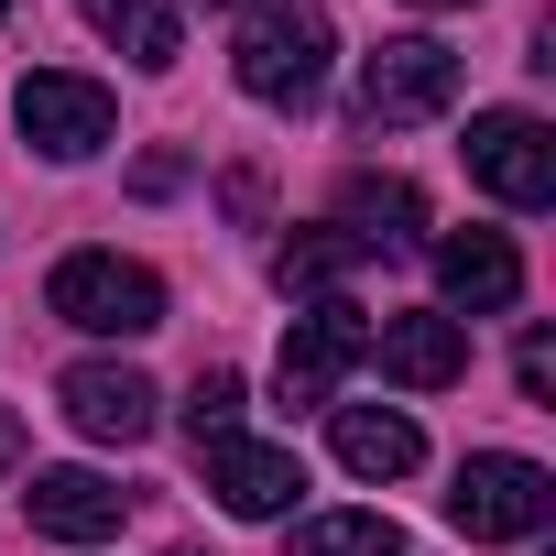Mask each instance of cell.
Here are the masks:
<instances>
[{
	"label": "cell",
	"mask_w": 556,
	"mask_h": 556,
	"mask_svg": "<svg viewBox=\"0 0 556 556\" xmlns=\"http://www.w3.org/2000/svg\"><path fill=\"white\" fill-rule=\"evenodd\" d=\"M513 371H523V404H556V339H523Z\"/></svg>",
	"instance_id": "cell-19"
},
{
	"label": "cell",
	"mask_w": 556,
	"mask_h": 556,
	"mask_svg": "<svg viewBox=\"0 0 556 556\" xmlns=\"http://www.w3.org/2000/svg\"><path fill=\"white\" fill-rule=\"evenodd\" d=\"M131 186H142V197H175V186H186V164H175V153H142V175H131Z\"/></svg>",
	"instance_id": "cell-20"
},
{
	"label": "cell",
	"mask_w": 556,
	"mask_h": 556,
	"mask_svg": "<svg viewBox=\"0 0 556 556\" xmlns=\"http://www.w3.org/2000/svg\"><path fill=\"white\" fill-rule=\"evenodd\" d=\"M295 556H404V534L382 513H317V523H295Z\"/></svg>",
	"instance_id": "cell-17"
},
{
	"label": "cell",
	"mask_w": 556,
	"mask_h": 556,
	"mask_svg": "<svg viewBox=\"0 0 556 556\" xmlns=\"http://www.w3.org/2000/svg\"><path fill=\"white\" fill-rule=\"evenodd\" d=\"M437 285H447V306L502 317V306H523V251L502 229H447L437 240Z\"/></svg>",
	"instance_id": "cell-11"
},
{
	"label": "cell",
	"mask_w": 556,
	"mask_h": 556,
	"mask_svg": "<svg viewBox=\"0 0 556 556\" xmlns=\"http://www.w3.org/2000/svg\"><path fill=\"white\" fill-rule=\"evenodd\" d=\"M371 361H382L404 393H447V382L469 371V339H458V317H426V306H415V317H382V328H371Z\"/></svg>",
	"instance_id": "cell-12"
},
{
	"label": "cell",
	"mask_w": 556,
	"mask_h": 556,
	"mask_svg": "<svg viewBox=\"0 0 556 556\" xmlns=\"http://www.w3.org/2000/svg\"><path fill=\"white\" fill-rule=\"evenodd\" d=\"M328 447H339L350 480H415V469H426V437H415V415H393V404H339Z\"/></svg>",
	"instance_id": "cell-13"
},
{
	"label": "cell",
	"mask_w": 556,
	"mask_h": 556,
	"mask_svg": "<svg viewBox=\"0 0 556 556\" xmlns=\"http://www.w3.org/2000/svg\"><path fill=\"white\" fill-rule=\"evenodd\" d=\"M197 458H207V491H218L240 523H273V513H285V502L306 491L295 447H262V437H207Z\"/></svg>",
	"instance_id": "cell-9"
},
{
	"label": "cell",
	"mask_w": 556,
	"mask_h": 556,
	"mask_svg": "<svg viewBox=\"0 0 556 556\" xmlns=\"http://www.w3.org/2000/svg\"><path fill=\"white\" fill-rule=\"evenodd\" d=\"M186 437L207 447V437H240V371H197V393H186Z\"/></svg>",
	"instance_id": "cell-18"
},
{
	"label": "cell",
	"mask_w": 556,
	"mask_h": 556,
	"mask_svg": "<svg viewBox=\"0 0 556 556\" xmlns=\"http://www.w3.org/2000/svg\"><path fill=\"white\" fill-rule=\"evenodd\" d=\"M23 513H34V534H55V545H99V534H121L131 491H121V480H99V469H34Z\"/></svg>",
	"instance_id": "cell-10"
},
{
	"label": "cell",
	"mask_w": 556,
	"mask_h": 556,
	"mask_svg": "<svg viewBox=\"0 0 556 556\" xmlns=\"http://www.w3.org/2000/svg\"><path fill=\"white\" fill-rule=\"evenodd\" d=\"M371 361V328H361V306H306L295 328H285V361H273V382H285V404H328L350 371Z\"/></svg>",
	"instance_id": "cell-6"
},
{
	"label": "cell",
	"mask_w": 556,
	"mask_h": 556,
	"mask_svg": "<svg viewBox=\"0 0 556 556\" xmlns=\"http://www.w3.org/2000/svg\"><path fill=\"white\" fill-rule=\"evenodd\" d=\"M545 513H556V480L534 458H513V447H480L458 469V491H447V523L469 545H523V534H545Z\"/></svg>",
	"instance_id": "cell-3"
},
{
	"label": "cell",
	"mask_w": 556,
	"mask_h": 556,
	"mask_svg": "<svg viewBox=\"0 0 556 556\" xmlns=\"http://www.w3.org/2000/svg\"><path fill=\"white\" fill-rule=\"evenodd\" d=\"M328 55H339V34H328V12L317 0H262V12L240 23V88L262 99V110H306L317 88H328Z\"/></svg>",
	"instance_id": "cell-1"
},
{
	"label": "cell",
	"mask_w": 556,
	"mask_h": 556,
	"mask_svg": "<svg viewBox=\"0 0 556 556\" xmlns=\"http://www.w3.org/2000/svg\"><path fill=\"white\" fill-rule=\"evenodd\" d=\"M77 12H88V34H110L131 66H175V55H186V34H175L164 0H77Z\"/></svg>",
	"instance_id": "cell-15"
},
{
	"label": "cell",
	"mask_w": 556,
	"mask_h": 556,
	"mask_svg": "<svg viewBox=\"0 0 556 556\" xmlns=\"http://www.w3.org/2000/svg\"><path fill=\"white\" fill-rule=\"evenodd\" d=\"M0 469H23V415L0 404Z\"/></svg>",
	"instance_id": "cell-21"
},
{
	"label": "cell",
	"mask_w": 556,
	"mask_h": 556,
	"mask_svg": "<svg viewBox=\"0 0 556 556\" xmlns=\"http://www.w3.org/2000/svg\"><path fill=\"white\" fill-rule=\"evenodd\" d=\"M45 306L66 328H88V339H153L164 328V273L153 262H121V251H66L55 285H45Z\"/></svg>",
	"instance_id": "cell-2"
},
{
	"label": "cell",
	"mask_w": 556,
	"mask_h": 556,
	"mask_svg": "<svg viewBox=\"0 0 556 556\" xmlns=\"http://www.w3.org/2000/svg\"><path fill=\"white\" fill-rule=\"evenodd\" d=\"M339 229H350L361 251H415V240H426V197H415L404 175H350Z\"/></svg>",
	"instance_id": "cell-14"
},
{
	"label": "cell",
	"mask_w": 556,
	"mask_h": 556,
	"mask_svg": "<svg viewBox=\"0 0 556 556\" xmlns=\"http://www.w3.org/2000/svg\"><path fill=\"white\" fill-rule=\"evenodd\" d=\"M12 121H23V142L34 153H55V164H88L99 142H110V88L99 77H66V66H34L23 88H12Z\"/></svg>",
	"instance_id": "cell-4"
},
{
	"label": "cell",
	"mask_w": 556,
	"mask_h": 556,
	"mask_svg": "<svg viewBox=\"0 0 556 556\" xmlns=\"http://www.w3.org/2000/svg\"><path fill=\"white\" fill-rule=\"evenodd\" d=\"M458 153H469V175H480L502 207H545V197H556V131H545L534 110H480Z\"/></svg>",
	"instance_id": "cell-5"
},
{
	"label": "cell",
	"mask_w": 556,
	"mask_h": 556,
	"mask_svg": "<svg viewBox=\"0 0 556 556\" xmlns=\"http://www.w3.org/2000/svg\"><path fill=\"white\" fill-rule=\"evenodd\" d=\"M361 110H371V121H437V110H458V55H447L437 34L382 45V55L361 66Z\"/></svg>",
	"instance_id": "cell-7"
},
{
	"label": "cell",
	"mask_w": 556,
	"mask_h": 556,
	"mask_svg": "<svg viewBox=\"0 0 556 556\" xmlns=\"http://www.w3.org/2000/svg\"><path fill=\"white\" fill-rule=\"evenodd\" d=\"M361 262H371V251H361L350 229H295L285 251H273V285H285V295H328V285H350Z\"/></svg>",
	"instance_id": "cell-16"
},
{
	"label": "cell",
	"mask_w": 556,
	"mask_h": 556,
	"mask_svg": "<svg viewBox=\"0 0 556 556\" xmlns=\"http://www.w3.org/2000/svg\"><path fill=\"white\" fill-rule=\"evenodd\" d=\"M55 393H66V426H77V437H99V447H142V437H153V415H164V393H153L131 361H77Z\"/></svg>",
	"instance_id": "cell-8"
},
{
	"label": "cell",
	"mask_w": 556,
	"mask_h": 556,
	"mask_svg": "<svg viewBox=\"0 0 556 556\" xmlns=\"http://www.w3.org/2000/svg\"><path fill=\"white\" fill-rule=\"evenodd\" d=\"M415 12H458V0H415Z\"/></svg>",
	"instance_id": "cell-22"
},
{
	"label": "cell",
	"mask_w": 556,
	"mask_h": 556,
	"mask_svg": "<svg viewBox=\"0 0 556 556\" xmlns=\"http://www.w3.org/2000/svg\"><path fill=\"white\" fill-rule=\"evenodd\" d=\"M0 12H12V0H0Z\"/></svg>",
	"instance_id": "cell-23"
}]
</instances>
